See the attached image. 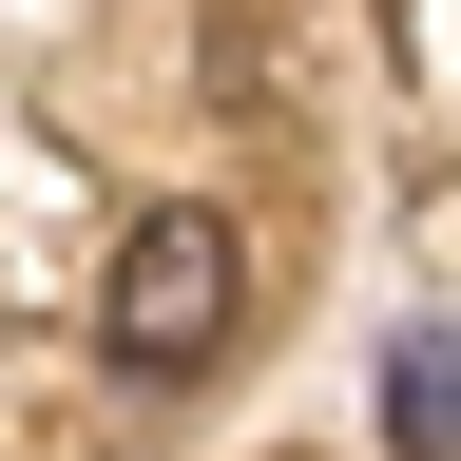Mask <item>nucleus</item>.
<instances>
[{"mask_svg":"<svg viewBox=\"0 0 461 461\" xmlns=\"http://www.w3.org/2000/svg\"><path fill=\"white\" fill-rule=\"evenodd\" d=\"M230 308H250V250H230V212L212 193H154L135 230H115V288H96V346H115V384H193Z\"/></svg>","mask_w":461,"mask_h":461,"instance_id":"f257e3e1","label":"nucleus"}]
</instances>
